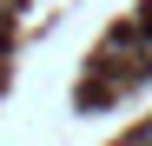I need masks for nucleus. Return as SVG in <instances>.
I'll return each instance as SVG.
<instances>
[{"label":"nucleus","instance_id":"obj_1","mask_svg":"<svg viewBox=\"0 0 152 146\" xmlns=\"http://www.w3.org/2000/svg\"><path fill=\"white\" fill-rule=\"evenodd\" d=\"M13 7H20V0H0V13H13Z\"/></svg>","mask_w":152,"mask_h":146},{"label":"nucleus","instance_id":"obj_2","mask_svg":"<svg viewBox=\"0 0 152 146\" xmlns=\"http://www.w3.org/2000/svg\"><path fill=\"white\" fill-rule=\"evenodd\" d=\"M126 146H145V139H139V133H132V139H126Z\"/></svg>","mask_w":152,"mask_h":146}]
</instances>
